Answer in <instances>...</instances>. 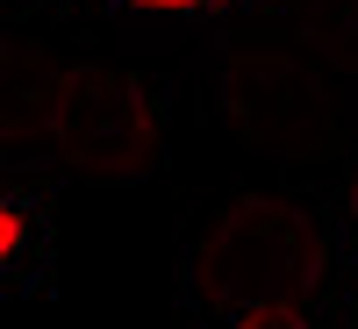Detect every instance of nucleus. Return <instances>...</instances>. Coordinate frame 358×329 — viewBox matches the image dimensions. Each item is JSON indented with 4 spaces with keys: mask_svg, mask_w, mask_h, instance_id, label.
Instances as JSON below:
<instances>
[{
    "mask_svg": "<svg viewBox=\"0 0 358 329\" xmlns=\"http://www.w3.org/2000/svg\"><path fill=\"white\" fill-rule=\"evenodd\" d=\"M129 8H151V15H187V8H208V0H129Z\"/></svg>",
    "mask_w": 358,
    "mask_h": 329,
    "instance_id": "nucleus-5",
    "label": "nucleus"
},
{
    "mask_svg": "<svg viewBox=\"0 0 358 329\" xmlns=\"http://www.w3.org/2000/svg\"><path fill=\"white\" fill-rule=\"evenodd\" d=\"M50 136L57 151L86 172H129L151 158V136H158V115L151 101L136 94L129 79H108V72H79L57 86L50 101Z\"/></svg>",
    "mask_w": 358,
    "mask_h": 329,
    "instance_id": "nucleus-2",
    "label": "nucleus"
},
{
    "mask_svg": "<svg viewBox=\"0 0 358 329\" xmlns=\"http://www.w3.org/2000/svg\"><path fill=\"white\" fill-rule=\"evenodd\" d=\"M229 329H315L301 301H273V308H244V315H229Z\"/></svg>",
    "mask_w": 358,
    "mask_h": 329,
    "instance_id": "nucleus-3",
    "label": "nucleus"
},
{
    "mask_svg": "<svg viewBox=\"0 0 358 329\" xmlns=\"http://www.w3.org/2000/svg\"><path fill=\"white\" fill-rule=\"evenodd\" d=\"M315 279H322V236L287 200H236L229 215H215L201 244V286L236 315L273 301H308Z\"/></svg>",
    "mask_w": 358,
    "mask_h": 329,
    "instance_id": "nucleus-1",
    "label": "nucleus"
},
{
    "mask_svg": "<svg viewBox=\"0 0 358 329\" xmlns=\"http://www.w3.org/2000/svg\"><path fill=\"white\" fill-rule=\"evenodd\" d=\"M344 200H351V222H358V172H351V187H344Z\"/></svg>",
    "mask_w": 358,
    "mask_h": 329,
    "instance_id": "nucleus-6",
    "label": "nucleus"
},
{
    "mask_svg": "<svg viewBox=\"0 0 358 329\" xmlns=\"http://www.w3.org/2000/svg\"><path fill=\"white\" fill-rule=\"evenodd\" d=\"M208 8H215V0H208Z\"/></svg>",
    "mask_w": 358,
    "mask_h": 329,
    "instance_id": "nucleus-7",
    "label": "nucleus"
},
{
    "mask_svg": "<svg viewBox=\"0 0 358 329\" xmlns=\"http://www.w3.org/2000/svg\"><path fill=\"white\" fill-rule=\"evenodd\" d=\"M0 251H8V258L22 251V215H15V207H8V215H0Z\"/></svg>",
    "mask_w": 358,
    "mask_h": 329,
    "instance_id": "nucleus-4",
    "label": "nucleus"
}]
</instances>
